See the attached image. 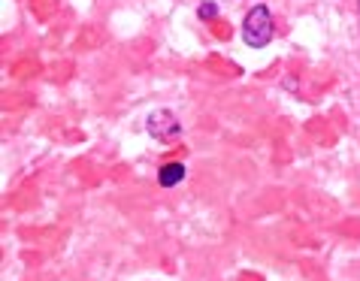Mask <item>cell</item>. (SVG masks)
I'll return each instance as SVG.
<instances>
[{
  "mask_svg": "<svg viewBox=\"0 0 360 281\" xmlns=\"http://www.w3.org/2000/svg\"><path fill=\"white\" fill-rule=\"evenodd\" d=\"M148 133H152L155 139H161V143H167V139L179 136V130H182V124H179V118L173 112H167V109H158V112L148 115Z\"/></svg>",
  "mask_w": 360,
  "mask_h": 281,
  "instance_id": "7a4b0ae2",
  "label": "cell"
},
{
  "mask_svg": "<svg viewBox=\"0 0 360 281\" xmlns=\"http://www.w3.org/2000/svg\"><path fill=\"white\" fill-rule=\"evenodd\" d=\"M200 15H203V18H212V15H215V6H212V4H203V6H200Z\"/></svg>",
  "mask_w": 360,
  "mask_h": 281,
  "instance_id": "277c9868",
  "label": "cell"
},
{
  "mask_svg": "<svg viewBox=\"0 0 360 281\" xmlns=\"http://www.w3.org/2000/svg\"><path fill=\"white\" fill-rule=\"evenodd\" d=\"M185 178V166L182 164H164L161 173H158V182H161L164 188H173Z\"/></svg>",
  "mask_w": 360,
  "mask_h": 281,
  "instance_id": "3957f363",
  "label": "cell"
},
{
  "mask_svg": "<svg viewBox=\"0 0 360 281\" xmlns=\"http://www.w3.org/2000/svg\"><path fill=\"white\" fill-rule=\"evenodd\" d=\"M243 39L252 48H264L269 39H273V15H269L266 6H255L252 13L245 15L243 25Z\"/></svg>",
  "mask_w": 360,
  "mask_h": 281,
  "instance_id": "6da1fadb",
  "label": "cell"
},
{
  "mask_svg": "<svg viewBox=\"0 0 360 281\" xmlns=\"http://www.w3.org/2000/svg\"><path fill=\"white\" fill-rule=\"evenodd\" d=\"M357 9H360V0H357Z\"/></svg>",
  "mask_w": 360,
  "mask_h": 281,
  "instance_id": "5b68a950",
  "label": "cell"
}]
</instances>
